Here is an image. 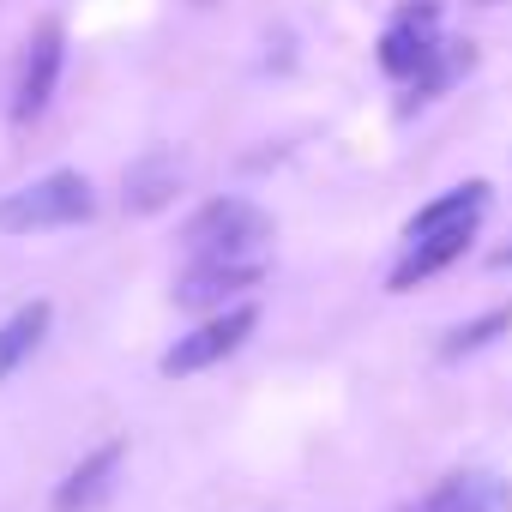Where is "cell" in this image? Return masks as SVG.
<instances>
[{
    "label": "cell",
    "instance_id": "7c38bea8",
    "mask_svg": "<svg viewBox=\"0 0 512 512\" xmlns=\"http://www.w3.org/2000/svg\"><path fill=\"white\" fill-rule=\"evenodd\" d=\"M175 187H181V163L175 157H145V163L127 169V205L133 211H157Z\"/></svg>",
    "mask_w": 512,
    "mask_h": 512
},
{
    "label": "cell",
    "instance_id": "3957f363",
    "mask_svg": "<svg viewBox=\"0 0 512 512\" xmlns=\"http://www.w3.org/2000/svg\"><path fill=\"white\" fill-rule=\"evenodd\" d=\"M187 253L193 260H260V247L272 241V217L247 199H211L187 223Z\"/></svg>",
    "mask_w": 512,
    "mask_h": 512
},
{
    "label": "cell",
    "instance_id": "8992f818",
    "mask_svg": "<svg viewBox=\"0 0 512 512\" xmlns=\"http://www.w3.org/2000/svg\"><path fill=\"white\" fill-rule=\"evenodd\" d=\"M260 284V260H193L175 284V302L181 308H235L241 290Z\"/></svg>",
    "mask_w": 512,
    "mask_h": 512
},
{
    "label": "cell",
    "instance_id": "8fae6325",
    "mask_svg": "<svg viewBox=\"0 0 512 512\" xmlns=\"http://www.w3.org/2000/svg\"><path fill=\"white\" fill-rule=\"evenodd\" d=\"M43 332H49V302H31V308H19L7 326H0V380L19 374V362L43 344Z\"/></svg>",
    "mask_w": 512,
    "mask_h": 512
},
{
    "label": "cell",
    "instance_id": "277c9868",
    "mask_svg": "<svg viewBox=\"0 0 512 512\" xmlns=\"http://www.w3.org/2000/svg\"><path fill=\"white\" fill-rule=\"evenodd\" d=\"M253 326H260V314H253L247 302H235V308H223L217 320H205L199 332H187L169 356H163V374H199V368H211V362H223V356H235L247 338H253Z\"/></svg>",
    "mask_w": 512,
    "mask_h": 512
},
{
    "label": "cell",
    "instance_id": "5b68a950",
    "mask_svg": "<svg viewBox=\"0 0 512 512\" xmlns=\"http://www.w3.org/2000/svg\"><path fill=\"white\" fill-rule=\"evenodd\" d=\"M61 25H37L31 43H25V61H19V85H13V121H37L55 97V79H61Z\"/></svg>",
    "mask_w": 512,
    "mask_h": 512
},
{
    "label": "cell",
    "instance_id": "52a82bcc",
    "mask_svg": "<svg viewBox=\"0 0 512 512\" xmlns=\"http://www.w3.org/2000/svg\"><path fill=\"white\" fill-rule=\"evenodd\" d=\"M422 512H512V482L494 470H452Z\"/></svg>",
    "mask_w": 512,
    "mask_h": 512
},
{
    "label": "cell",
    "instance_id": "6da1fadb",
    "mask_svg": "<svg viewBox=\"0 0 512 512\" xmlns=\"http://www.w3.org/2000/svg\"><path fill=\"white\" fill-rule=\"evenodd\" d=\"M380 67H386L392 79H410L416 91L446 85L452 49L440 43V13L428 7V0H416V7H404V13L392 19V31L380 37Z\"/></svg>",
    "mask_w": 512,
    "mask_h": 512
},
{
    "label": "cell",
    "instance_id": "4fadbf2b",
    "mask_svg": "<svg viewBox=\"0 0 512 512\" xmlns=\"http://www.w3.org/2000/svg\"><path fill=\"white\" fill-rule=\"evenodd\" d=\"M494 332H512V308H500V314H488V320H476V326H458V332L446 338V350H440V356H464V350H482Z\"/></svg>",
    "mask_w": 512,
    "mask_h": 512
},
{
    "label": "cell",
    "instance_id": "5bb4252c",
    "mask_svg": "<svg viewBox=\"0 0 512 512\" xmlns=\"http://www.w3.org/2000/svg\"><path fill=\"white\" fill-rule=\"evenodd\" d=\"M476 7H500V0H476Z\"/></svg>",
    "mask_w": 512,
    "mask_h": 512
},
{
    "label": "cell",
    "instance_id": "ba28073f",
    "mask_svg": "<svg viewBox=\"0 0 512 512\" xmlns=\"http://www.w3.org/2000/svg\"><path fill=\"white\" fill-rule=\"evenodd\" d=\"M488 211V187L470 181V187H452L446 199H434L428 211H416L404 223V241H422V235H446V229H476V217Z\"/></svg>",
    "mask_w": 512,
    "mask_h": 512
},
{
    "label": "cell",
    "instance_id": "9a60e30c",
    "mask_svg": "<svg viewBox=\"0 0 512 512\" xmlns=\"http://www.w3.org/2000/svg\"><path fill=\"white\" fill-rule=\"evenodd\" d=\"M199 7H205V0H199Z\"/></svg>",
    "mask_w": 512,
    "mask_h": 512
},
{
    "label": "cell",
    "instance_id": "7a4b0ae2",
    "mask_svg": "<svg viewBox=\"0 0 512 512\" xmlns=\"http://www.w3.org/2000/svg\"><path fill=\"white\" fill-rule=\"evenodd\" d=\"M91 211H97L91 181L73 175V169H55V175H43V181H31V187H19V193L0 199V229H7V235L67 229V223H85Z\"/></svg>",
    "mask_w": 512,
    "mask_h": 512
},
{
    "label": "cell",
    "instance_id": "9c48e42d",
    "mask_svg": "<svg viewBox=\"0 0 512 512\" xmlns=\"http://www.w3.org/2000/svg\"><path fill=\"white\" fill-rule=\"evenodd\" d=\"M121 470V446H103V452H91L61 488H55V512H85V506H97L103 494H109V476Z\"/></svg>",
    "mask_w": 512,
    "mask_h": 512
},
{
    "label": "cell",
    "instance_id": "30bf717a",
    "mask_svg": "<svg viewBox=\"0 0 512 512\" xmlns=\"http://www.w3.org/2000/svg\"><path fill=\"white\" fill-rule=\"evenodd\" d=\"M464 241H470V229H446V235H422V241H410L404 266L392 272V290H410L416 278H428V272H440L446 260H458Z\"/></svg>",
    "mask_w": 512,
    "mask_h": 512
}]
</instances>
